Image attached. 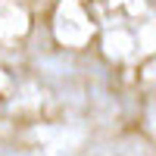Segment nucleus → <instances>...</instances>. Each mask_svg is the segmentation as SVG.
<instances>
[]
</instances>
